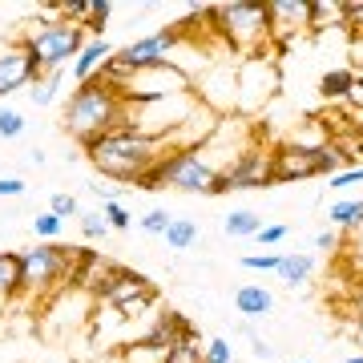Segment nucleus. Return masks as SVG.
<instances>
[{
  "label": "nucleus",
  "mask_w": 363,
  "mask_h": 363,
  "mask_svg": "<svg viewBox=\"0 0 363 363\" xmlns=\"http://www.w3.org/2000/svg\"><path fill=\"white\" fill-rule=\"evenodd\" d=\"M255 238H259V247H274V242H283V238H286V226H283V222H274V226H262Z\"/></svg>",
  "instance_id": "37"
},
{
  "label": "nucleus",
  "mask_w": 363,
  "mask_h": 363,
  "mask_svg": "<svg viewBox=\"0 0 363 363\" xmlns=\"http://www.w3.org/2000/svg\"><path fill=\"white\" fill-rule=\"evenodd\" d=\"M25 190V178H0V198H21Z\"/></svg>",
  "instance_id": "38"
},
{
  "label": "nucleus",
  "mask_w": 363,
  "mask_h": 363,
  "mask_svg": "<svg viewBox=\"0 0 363 363\" xmlns=\"http://www.w3.org/2000/svg\"><path fill=\"white\" fill-rule=\"evenodd\" d=\"M61 85H65V81H61V73H52V77H40L37 85H33V105H52L57 101V93H61Z\"/></svg>",
  "instance_id": "25"
},
{
  "label": "nucleus",
  "mask_w": 363,
  "mask_h": 363,
  "mask_svg": "<svg viewBox=\"0 0 363 363\" xmlns=\"http://www.w3.org/2000/svg\"><path fill=\"white\" fill-rule=\"evenodd\" d=\"M359 182H363V166H343L339 174L327 178V186H331V190H351V186H359Z\"/></svg>",
  "instance_id": "34"
},
{
  "label": "nucleus",
  "mask_w": 363,
  "mask_h": 363,
  "mask_svg": "<svg viewBox=\"0 0 363 363\" xmlns=\"http://www.w3.org/2000/svg\"><path fill=\"white\" fill-rule=\"evenodd\" d=\"M113 52H117L113 40H105V37H89V40H85V49L77 52V61H73V81H77V85L93 81V77H97V69H101L105 61L113 57Z\"/></svg>",
  "instance_id": "14"
},
{
  "label": "nucleus",
  "mask_w": 363,
  "mask_h": 363,
  "mask_svg": "<svg viewBox=\"0 0 363 363\" xmlns=\"http://www.w3.org/2000/svg\"><path fill=\"white\" fill-rule=\"evenodd\" d=\"M101 218L109 222V230H130V226H133V214H130V206H125V202H105Z\"/></svg>",
  "instance_id": "27"
},
{
  "label": "nucleus",
  "mask_w": 363,
  "mask_h": 363,
  "mask_svg": "<svg viewBox=\"0 0 363 363\" xmlns=\"http://www.w3.org/2000/svg\"><path fill=\"white\" fill-rule=\"evenodd\" d=\"M16 259H21V295L52 298L57 291H65L69 279H73L77 250L61 247V242H37V247L16 250Z\"/></svg>",
  "instance_id": "5"
},
{
  "label": "nucleus",
  "mask_w": 363,
  "mask_h": 363,
  "mask_svg": "<svg viewBox=\"0 0 363 363\" xmlns=\"http://www.w3.org/2000/svg\"><path fill=\"white\" fill-rule=\"evenodd\" d=\"M242 267H247V271H274V267H279V255H242Z\"/></svg>",
  "instance_id": "36"
},
{
  "label": "nucleus",
  "mask_w": 363,
  "mask_h": 363,
  "mask_svg": "<svg viewBox=\"0 0 363 363\" xmlns=\"http://www.w3.org/2000/svg\"><path fill=\"white\" fill-rule=\"evenodd\" d=\"M166 154L169 150L162 138H145V133L130 130V125H121V130L85 145V157L93 162V169L101 178H117L121 186H138Z\"/></svg>",
  "instance_id": "1"
},
{
  "label": "nucleus",
  "mask_w": 363,
  "mask_h": 363,
  "mask_svg": "<svg viewBox=\"0 0 363 363\" xmlns=\"http://www.w3.org/2000/svg\"><path fill=\"white\" fill-rule=\"evenodd\" d=\"M274 274H279L286 286H303L315 274V255H279Z\"/></svg>",
  "instance_id": "17"
},
{
  "label": "nucleus",
  "mask_w": 363,
  "mask_h": 363,
  "mask_svg": "<svg viewBox=\"0 0 363 363\" xmlns=\"http://www.w3.org/2000/svg\"><path fill=\"white\" fill-rule=\"evenodd\" d=\"M16 295H21V259L16 250H0V298L9 303Z\"/></svg>",
  "instance_id": "19"
},
{
  "label": "nucleus",
  "mask_w": 363,
  "mask_h": 363,
  "mask_svg": "<svg viewBox=\"0 0 363 363\" xmlns=\"http://www.w3.org/2000/svg\"><path fill=\"white\" fill-rule=\"evenodd\" d=\"M178 93H194V77L178 61H166V65L138 69L130 85L121 89V97L130 105H145V101H162V97H178Z\"/></svg>",
  "instance_id": "7"
},
{
  "label": "nucleus",
  "mask_w": 363,
  "mask_h": 363,
  "mask_svg": "<svg viewBox=\"0 0 363 363\" xmlns=\"http://www.w3.org/2000/svg\"><path fill=\"white\" fill-rule=\"evenodd\" d=\"M85 40L89 37H85L81 25H69L61 16H37V28H28L25 37V52L33 57L40 77H52V73H61L65 65L77 61Z\"/></svg>",
  "instance_id": "4"
},
{
  "label": "nucleus",
  "mask_w": 363,
  "mask_h": 363,
  "mask_svg": "<svg viewBox=\"0 0 363 363\" xmlns=\"http://www.w3.org/2000/svg\"><path fill=\"white\" fill-rule=\"evenodd\" d=\"M61 230H65V222L57 218V214H49V210L33 218V234H37V238H45V242H52V238H61Z\"/></svg>",
  "instance_id": "28"
},
{
  "label": "nucleus",
  "mask_w": 363,
  "mask_h": 363,
  "mask_svg": "<svg viewBox=\"0 0 363 363\" xmlns=\"http://www.w3.org/2000/svg\"><path fill=\"white\" fill-rule=\"evenodd\" d=\"M250 351H255L259 359H274V347H271V343H262L259 335H250Z\"/></svg>",
  "instance_id": "40"
},
{
  "label": "nucleus",
  "mask_w": 363,
  "mask_h": 363,
  "mask_svg": "<svg viewBox=\"0 0 363 363\" xmlns=\"http://www.w3.org/2000/svg\"><path fill=\"white\" fill-rule=\"evenodd\" d=\"M315 247H319V250H335V230L319 234V238H315Z\"/></svg>",
  "instance_id": "42"
},
{
  "label": "nucleus",
  "mask_w": 363,
  "mask_h": 363,
  "mask_svg": "<svg viewBox=\"0 0 363 363\" xmlns=\"http://www.w3.org/2000/svg\"><path fill=\"white\" fill-rule=\"evenodd\" d=\"M319 93L323 97H351L355 93V73L351 69H331L319 77Z\"/></svg>",
  "instance_id": "23"
},
{
  "label": "nucleus",
  "mask_w": 363,
  "mask_h": 363,
  "mask_svg": "<svg viewBox=\"0 0 363 363\" xmlns=\"http://www.w3.org/2000/svg\"><path fill=\"white\" fill-rule=\"evenodd\" d=\"M274 81H279V69H274L271 57H247L238 69V113L247 117L250 109L271 101Z\"/></svg>",
  "instance_id": "10"
},
{
  "label": "nucleus",
  "mask_w": 363,
  "mask_h": 363,
  "mask_svg": "<svg viewBox=\"0 0 363 363\" xmlns=\"http://www.w3.org/2000/svg\"><path fill=\"white\" fill-rule=\"evenodd\" d=\"M57 13H61V21H69V25H89L93 16V0H61V4H52Z\"/></svg>",
  "instance_id": "24"
},
{
  "label": "nucleus",
  "mask_w": 363,
  "mask_h": 363,
  "mask_svg": "<svg viewBox=\"0 0 363 363\" xmlns=\"http://www.w3.org/2000/svg\"><path fill=\"white\" fill-rule=\"evenodd\" d=\"M162 242H166L169 250H190L198 242V222L194 218H174L169 230L162 234Z\"/></svg>",
  "instance_id": "22"
},
{
  "label": "nucleus",
  "mask_w": 363,
  "mask_h": 363,
  "mask_svg": "<svg viewBox=\"0 0 363 363\" xmlns=\"http://www.w3.org/2000/svg\"><path fill=\"white\" fill-rule=\"evenodd\" d=\"M210 25L218 28L226 49L238 57H259L271 45V21H267V0H226L210 9Z\"/></svg>",
  "instance_id": "3"
},
{
  "label": "nucleus",
  "mask_w": 363,
  "mask_h": 363,
  "mask_svg": "<svg viewBox=\"0 0 363 363\" xmlns=\"http://www.w3.org/2000/svg\"><path fill=\"white\" fill-rule=\"evenodd\" d=\"M267 21H271V45L279 49L311 28V0H267Z\"/></svg>",
  "instance_id": "11"
},
{
  "label": "nucleus",
  "mask_w": 363,
  "mask_h": 363,
  "mask_svg": "<svg viewBox=\"0 0 363 363\" xmlns=\"http://www.w3.org/2000/svg\"><path fill=\"white\" fill-rule=\"evenodd\" d=\"M166 363H202V347H198V339H178V343L166 351Z\"/></svg>",
  "instance_id": "26"
},
{
  "label": "nucleus",
  "mask_w": 363,
  "mask_h": 363,
  "mask_svg": "<svg viewBox=\"0 0 363 363\" xmlns=\"http://www.w3.org/2000/svg\"><path fill=\"white\" fill-rule=\"evenodd\" d=\"M40 81L33 57L25 52V45H0V97H13L21 89H33Z\"/></svg>",
  "instance_id": "12"
},
{
  "label": "nucleus",
  "mask_w": 363,
  "mask_h": 363,
  "mask_svg": "<svg viewBox=\"0 0 363 363\" xmlns=\"http://www.w3.org/2000/svg\"><path fill=\"white\" fill-rule=\"evenodd\" d=\"M166 351L169 347H162V343H154V339H145V335H133L125 343H117L121 363H166Z\"/></svg>",
  "instance_id": "16"
},
{
  "label": "nucleus",
  "mask_w": 363,
  "mask_h": 363,
  "mask_svg": "<svg viewBox=\"0 0 363 363\" xmlns=\"http://www.w3.org/2000/svg\"><path fill=\"white\" fill-rule=\"evenodd\" d=\"M335 25L347 28V21H343V0H311V28L315 33L335 28Z\"/></svg>",
  "instance_id": "20"
},
{
  "label": "nucleus",
  "mask_w": 363,
  "mask_h": 363,
  "mask_svg": "<svg viewBox=\"0 0 363 363\" xmlns=\"http://www.w3.org/2000/svg\"><path fill=\"white\" fill-rule=\"evenodd\" d=\"M343 166H347V157L339 154L335 142H323V145L283 142L271 150L274 182H303V178H315V174H339Z\"/></svg>",
  "instance_id": "6"
},
{
  "label": "nucleus",
  "mask_w": 363,
  "mask_h": 363,
  "mask_svg": "<svg viewBox=\"0 0 363 363\" xmlns=\"http://www.w3.org/2000/svg\"><path fill=\"white\" fill-rule=\"evenodd\" d=\"M182 40H186V28L182 25H169L162 28V33H150V37L133 40V45H125V49H117V57L125 61V65L138 73V69H150V65H166V61H174V52L182 49Z\"/></svg>",
  "instance_id": "9"
},
{
  "label": "nucleus",
  "mask_w": 363,
  "mask_h": 363,
  "mask_svg": "<svg viewBox=\"0 0 363 363\" xmlns=\"http://www.w3.org/2000/svg\"><path fill=\"white\" fill-rule=\"evenodd\" d=\"M351 307H355V315L363 319V274H359V283L351 286Z\"/></svg>",
  "instance_id": "41"
},
{
  "label": "nucleus",
  "mask_w": 363,
  "mask_h": 363,
  "mask_svg": "<svg viewBox=\"0 0 363 363\" xmlns=\"http://www.w3.org/2000/svg\"><path fill=\"white\" fill-rule=\"evenodd\" d=\"M298 363H311V359H298Z\"/></svg>",
  "instance_id": "44"
},
{
  "label": "nucleus",
  "mask_w": 363,
  "mask_h": 363,
  "mask_svg": "<svg viewBox=\"0 0 363 363\" xmlns=\"http://www.w3.org/2000/svg\"><path fill=\"white\" fill-rule=\"evenodd\" d=\"M150 291H157V286L150 283L145 274H138V271H125V267H121V271L113 274V283L105 286L101 295H97V303H101L105 311H121L125 303H133V298L150 295Z\"/></svg>",
  "instance_id": "13"
},
{
  "label": "nucleus",
  "mask_w": 363,
  "mask_h": 363,
  "mask_svg": "<svg viewBox=\"0 0 363 363\" xmlns=\"http://www.w3.org/2000/svg\"><path fill=\"white\" fill-rule=\"evenodd\" d=\"M347 363H363V351H359V355H351V359Z\"/></svg>",
  "instance_id": "43"
},
{
  "label": "nucleus",
  "mask_w": 363,
  "mask_h": 363,
  "mask_svg": "<svg viewBox=\"0 0 363 363\" xmlns=\"http://www.w3.org/2000/svg\"><path fill=\"white\" fill-rule=\"evenodd\" d=\"M109 13H113V4H109V0H93V16H89V25H85V37H105Z\"/></svg>",
  "instance_id": "29"
},
{
  "label": "nucleus",
  "mask_w": 363,
  "mask_h": 363,
  "mask_svg": "<svg viewBox=\"0 0 363 363\" xmlns=\"http://www.w3.org/2000/svg\"><path fill=\"white\" fill-rule=\"evenodd\" d=\"M234 307L242 319H262V315L274 311V291L271 286H259V283H247L234 291Z\"/></svg>",
  "instance_id": "15"
},
{
  "label": "nucleus",
  "mask_w": 363,
  "mask_h": 363,
  "mask_svg": "<svg viewBox=\"0 0 363 363\" xmlns=\"http://www.w3.org/2000/svg\"><path fill=\"white\" fill-rule=\"evenodd\" d=\"M347 259H351V267H355V271H363V226L355 230V242H351V255H347Z\"/></svg>",
  "instance_id": "39"
},
{
  "label": "nucleus",
  "mask_w": 363,
  "mask_h": 363,
  "mask_svg": "<svg viewBox=\"0 0 363 363\" xmlns=\"http://www.w3.org/2000/svg\"><path fill=\"white\" fill-rule=\"evenodd\" d=\"M359 37H363V28H359Z\"/></svg>",
  "instance_id": "45"
},
{
  "label": "nucleus",
  "mask_w": 363,
  "mask_h": 363,
  "mask_svg": "<svg viewBox=\"0 0 363 363\" xmlns=\"http://www.w3.org/2000/svg\"><path fill=\"white\" fill-rule=\"evenodd\" d=\"M25 133V113H16V109H9V105H0V138H21Z\"/></svg>",
  "instance_id": "30"
},
{
  "label": "nucleus",
  "mask_w": 363,
  "mask_h": 363,
  "mask_svg": "<svg viewBox=\"0 0 363 363\" xmlns=\"http://www.w3.org/2000/svg\"><path fill=\"white\" fill-rule=\"evenodd\" d=\"M259 230H262L259 210H230V214H226V234H230V238H255Z\"/></svg>",
  "instance_id": "21"
},
{
  "label": "nucleus",
  "mask_w": 363,
  "mask_h": 363,
  "mask_svg": "<svg viewBox=\"0 0 363 363\" xmlns=\"http://www.w3.org/2000/svg\"><path fill=\"white\" fill-rule=\"evenodd\" d=\"M327 222H331V230L355 234L363 226V198H343V202H335V206L327 210Z\"/></svg>",
  "instance_id": "18"
},
{
  "label": "nucleus",
  "mask_w": 363,
  "mask_h": 363,
  "mask_svg": "<svg viewBox=\"0 0 363 363\" xmlns=\"http://www.w3.org/2000/svg\"><path fill=\"white\" fill-rule=\"evenodd\" d=\"M61 125H65L69 138L89 145V142H97V138L125 125V97L117 89H109L105 81L93 77L69 93L65 109H61Z\"/></svg>",
  "instance_id": "2"
},
{
  "label": "nucleus",
  "mask_w": 363,
  "mask_h": 363,
  "mask_svg": "<svg viewBox=\"0 0 363 363\" xmlns=\"http://www.w3.org/2000/svg\"><path fill=\"white\" fill-rule=\"evenodd\" d=\"M169 222H174V214L162 210V206H154V210H145V214H142V230L145 234H166Z\"/></svg>",
  "instance_id": "32"
},
{
  "label": "nucleus",
  "mask_w": 363,
  "mask_h": 363,
  "mask_svg": "<svg viewBox=\"0 0 363 363\" xmlns=\"http://www.w3.org/2000/svg\"><path fill=\"white\" fill-rule=\"evenodd\" d=\"M234 359V347L230 339H206V347H202V363H230Z\"/></svg>",
  "instance_id": "31"
},
{
  "label": "nucleus",
  "mask_w": 363,
  "mask_h": 363,
  "mask_svg": "<svg viewBox=\"0 0 363 363\" xmlns=\"http://www.w3.org/2000/svg\"><path fill=\"white\" fill-rule=\"evenodd\" d=\"M49 214H57V218L65 222V218H73V214H81V206H77L73 194H52L49 198Z\"/></svg>",
  "instance_id": "35"
},
{
  "label": "nucleus",
  "mask_w": 363,
  "mask_h": 363,
  "mask_svg": "<svg viewBox=\"0 0 363 363\" xmlns=\"http://www.w3.org/2000/svg\"><path fill=\"white\" fill-rule=\"evenodd\" d=\"M267 186H274V174H271V150L262 142L247 145L226 166V174H222V194H234V190H267Z\"/></svg>",
  "instance_id": "8"
},
{
  "label": "nucleus",
  "mask_w": 363,
  "mask_h": 363,
  "mask_svg": "<svg viewBox=\"0 0 363 363\" xmlns=\"http://www.w3.org/2000/svg\"><path fill=\"white\" fill-rule=\"evenodd\" d=\"M81 234H85V238H105V234H109V222L101 218V210H85V214H81Z\"/></svg>",
  "instance_id": "33"
}]
</instances>
